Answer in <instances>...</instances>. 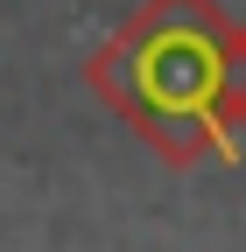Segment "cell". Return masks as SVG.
<instances>
[{"label": "cell", "mask_w": 246, "mask_h": 252, "mask_svg": "<svg viewBox=\"0 0 246 252\" xmlns=\"http://www.w3.org/2000/svg\"><path fill=\"white\" fill-rule=\"evenodd\" d=\"M225 63L232 14L218 0H141L127 28L84 56V84L169 168H197L239 147L225 126Z\"/></svg>", "instance_id": "6da1fadb"}, {"label": "cell", "mask_w": 246, "mask_h": 252, "mask_svg": "<svg viewBox=\"0 0 246 252\" xmlns=\"http://www.w3.org/2000/svg\"><path fill=\"white\" fill-rule=\"evenodd\" d=\"M225 126L246 133V21H232V63H225Z\"/></svg>", "instance_id": "7a4b0ae2"}]
</instances>
